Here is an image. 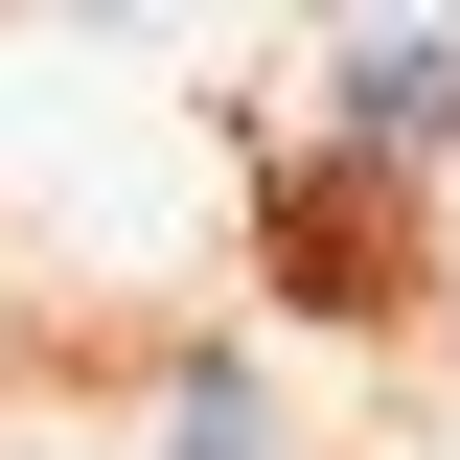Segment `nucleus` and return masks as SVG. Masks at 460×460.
I'll return each instance as SVG.
<instances>
[{"label":"nucleus","mask_w":460,"mask_h":460,"mask_svg":"<svg viewBox=\"0 0 460 460\" xmlns=\"http://www.w3.org/2000/svg\"><path fill=\"white\" fill-rule=\"evenodd\" d=\"M323 138L345 162H438L460 138V23H368V47L323 69Z\"/></svg>","instance_id":"obj_1"},{"label":"nucleus","mask_w":460,"mask_h":460,"mask_svg":"<svg viewBox=\"0 0 460 460\" xmlns=\"http://www.w3.org/2000/svg\"><path fill=\"white\" fill-rule=\"evenodd\" d=\"M162 460H277V414H253V368H184V414H162Z\"/></svg>","instance_id":"obj_2"}]
</instances>
